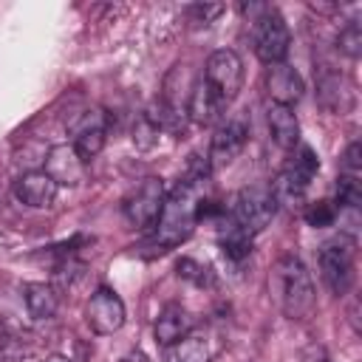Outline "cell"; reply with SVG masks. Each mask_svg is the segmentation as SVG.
<instances>
[{
    "label": "cell",
    "mask_w": 362,
    "mask_h": 362,
    "mask_svg": "<svg viewBox=\"0 0 362 362\" xmlns=\"http://www.w3.org/2000/svg\"><path fill=\"white\" fill-rule=\"evenodd\" d=\"M266 124H269V133H272V139H274L277 147H283V150H294V147L300 144V122H297L294 107L269 102Z\"/></svg>",
    "instance_id": "16"
},
{
    "label": "cell",
    "mask_w": 362,
    "mask_h": 362,
    "mask_svg": "<svg viewBox=\"0 0 362 362\" xmlns=\"http://www.w3.org/2000/svg\"><path fill=\"white\" fill-rule=\"evenodd\" d=\"M286 167H288L291 173H297L300 178L311 181V178L317 175V170H320V158H317V153H314L308 144H297V147L291 150Z\"/></svg>",
    "instance_id": "22"
},
{
    "label": "cell",
    "mask_w": 362,
    "mask_h": 362,
    "mask_svg": "<svg viewBox=\"0 0 362 362\" xmlns=\"http://www.w3.org/2000/svg\"><path fill=\"white\" fill-rule=\"evenodd\" d=\"M274 288L277 303L288 320H308L317 308V294L308 269L300 257H280L274 266Z\"/></svg>",
    "instance_id": "2"
},
{
    "label": "cell",
    "mask_w": 362,
    "mask_h": 362,
    "mask_svg": "<svg viewBox=\"0 0 362 362\" xmlns=\"http://www.w3.org/2000/svg\"><path fill=\"white\" fill-rule=\"evenodd\" d=\"M362 204V189H359V175H342L337 181V206L356 209Z\"/></svg>",
    "instance_id": "23"
},
{
    "label": "cell",
    "mask_w": 362,
    "mask_h": 362,
    "mask_svg": "<svg viewBox=\"0 0 362 362\" xmlns=\"http://www.w3.org/2000/svg\"><path fill=\"white\" fill-rule=\"evenodd\" d=\"M218 14H223V6H189V17H195V23H212Z\"/></svg>",
    "instance_id": "28"
},
{
    "label": "cell",
    "mask_w": 362,
    "mask_h": 362,
    "mask_svg": "<svg viewBox=\"0 0 362 362\" xmlns=\"http://www.w3.org/2000/svg\"><path fill=\"white\" fill-rule=\"evenodd\" d=\"M45 362H71V359H68L65 354H51V356H48Z\"/></svg>",
    "instance_id": "30"
},
{
    "label": "cell",
    "mask_w": 362,
    "mask_h": 362,
    "mask_svg": "<svg viewBox=\"0 0 362 362\" xmlns=\"http://www.w3.org/2000/svg\"><path fill=\"white\" fill-rule=\"evenodd\" d=\"M161 204H164V184L161 178L150 175L144 178L141 184H136L124 201H122V212H124V221L136 229H150L161 212Z\"/></svg>",
    "instance_id": "6"
},
{
    "label": "cell",
    "mask_w": 362,
    "mask_h": 362,
    "mask_svg": "<svg viewBox=\"0 0 362 362\" xmlns=\"http://www.w3.org/2000/svg\"><path fill=\"white\" fill-rule=\"evenodd\" d=\"M124 303L122 297L107 288V286H99L90 300H88V308H85V320L90 325V331L107 337V334H116L122 325H124Z\"/></svg>",
    "instance_id": "8"
},
{
    "label": "cell",
    "mask_w": 362,
    "mask_h": 362,
    "mask_svg": "<svg viewBox=\"0 0 362 362\" xmlns=\"http://www.w3.org/2000/svg\"><path fill=\"white\" fill-rule=\"evenodd\" d=\"M42 173L57 187H79L88 178V164L79 158V153L71 144H57V147L48 150Z\"/></svg>",
    "instance_id": "10"
},
{
    "label": "cell",
    "mask_w": 362,
    "mask_h": 362,
    "mask_svg": "<svg viewBox=\"0 0 362 362\" xmlns=\"http://www.w3.org/2000/svg\"><path fill=\"white\" fill-rule=\"evenodd\" d=\"M161 362H206V339L198 334H187L173 345H164Z\"/></svg>",
    "instance_id": "21"
},
{
    "label": "cell",
    "mask_w": 362,
    "mask_h": 362,
    "mask_svg": "<svg viewBox=\"0 0 362 362\" xmlns=\"http://www.w3.org/2000/svg\"><path fill=\"white\" fill-rule=\"evenodd\" d=\"M192 325H195V320H192V314L187 311V308H181V305H167L158 317H156V342L158 345H173V342H178L181 337H187V334H192Z\"/></svg>",
    "instance_id": "17"
},
{
    "label": "cell",
    "mask_w": 362,
    "mask_h": 362,
    "mask_svg": "<svg viewBox=\"0 0 362 362\" xmlns=\"http://www.w3.org/2000/svg\"><path fill=\"white\" fill-rule=\"evenodd\" d=\"M252 232H246L235 218L223 221L221 223V232H218V246L221 252L229 257V260H243L252 255Z\"/></svg>",
    "instance_id": "20"
},
{
    "label": "cell",
    "mask_w": 362,
    "mask_h": 362,
    "mask_svg": "<svg viewBox=\"0 0 362 362\" xmlns=\"http://www.w3.org/2000/svg\"><path fill=\"white\" fill-rule=\"evenodd\" d=\"M243 144H246V124H243L240 119L223 122V124L215 130L212 144H209V153H206L209 170H221V167L232 164V161L240 156Z\"/></svg>",
    "instance_id": "11"
},
{
    "label": "cell",
    "mask_w": 362,
    "mask_h": 362,
    "mask_svg": "<svg viewBox=\"0 0 362 362\" xmlns=\"http://www.w3.org/2000/svg\"><path fill=\"white\" fill-rule=\"evenodd\" d=\"M198 206H201V181H178V187L164 195L161 212L153 223V235H150V246L156 252H170L178 243H184L195 223H198Z\"/></svg>",
    "instance_id": "1"
},
{
    "label": "cell",
    "mask_w": 362,
    "mask_h": 362,
    "mask_svg": "<svg viewBox=\"0 0 362 362\" xmlns=\"http://www.w3.org/2000/svg\"><path fill=\"white\" fill-rule=\"evenodd\" d=\"M23 300L34 320H51L59 308V294L51 283H25Z\"/></svg>",
    "instance_id": "19"
},
{
    "label": "cell",
    "mask_w": 362,
    "mask_h": 362,
    "mask_svg": "<svg viewBox=\"0 0 362 362\" xmlns=\"http://www.w3.org/2000/svg\"><path fill=\"white\" fill-rule=\"evenodd\" d=\"M356 240L351 235H337L320 249V274L331 294L342 297L356 277Z\"/></svg>",
    "instance_id": "3"
},
{
    "label": "cell",
    "mask_w": 362,
    "mask_h": 362,
    "mask_svg": "<svg viewBox=\"0 0 362 362\" xmlns=\"http://www.w3.org/2000/svg\"><path fill=\"white\" fill-rule=\"evenodd\" d=\"M359 141H354L342 156V175H359Z\"/></svg>",
    "instance_id": "27"
},
{
    "label": "cell",
    "mask_w": 362,
    "mask_h": 362,
    "mask_svg": "<svg viewBox=\"0 0 362 362\" xmlns=\"http://www.w3.org/2000/svg\"><path fill=\"white\" fill-rule=\"evenodd\" d=\"M223 110H226V102L204 79H198L192 85V93L187 102V119L195 124H215L223 116Z\"/></svg>",
    "instance_id": "15"
},
{
    "label": "cell",
    "mask_w": 362,
    "mask_h": 362,
    "mask_svg": "<svg viewBox=\"0 0 362 362\" xmlns=\"http://www.w3.org/2000/svg\"><path fill=\"white\" fill-rule=\"evenodd\" d=\"M303 218L308 221V226H328L337 218V206L331 201H317L303 209Z\"/></svg>",
    "instance_id": "25"
},
{
    "label": "cell",
    "mask_w": 362,
    "mask_h": 362,
    "mask_svg": "<svg viewBox=\"0 0 362 362\" xmlns=\"http://www.w3.org/2000/svg\"><path fill=\"white\" fill-rule=\"evenodd\" d=\"M57 192H59V187H57L42 170L23 173V175L14 181V198H17L23 206H31V209H48V206L57 201Z\"/></svg>",
    "instance_id": "13"
},
{
    "label": "cell",
    "mask_w": 362,
    "mask_h": 362,
    "mask_svg": "<svg viewBox=\"0 0 362 362\" xmlns=\"http://www.w3.org/2000/svg\"><path fill=\"white\" fill-rule=\"evenodd\" d=\"M317 99H320V105L325 110L345 116L356 105V90H354V82L348 76L334 74V71H325L317 79Z\"/></svg>",
    "instance_id": "12"
},
{
    "label": "cell",
    "mask_w": 362,
    "mask_h": 362,
    "mask_svg": "<svg viewBox=\"0 0 362 362\" xmlns=\"http://www.w3.org/2000/svg\"><path fill=\"white\" fill-rule=\"evenodd\" d=\"M337 48H339L345 57H351V59H356V57L362 54V28H359V23H348V25L337 34Z\"/></svg>",
    "instance_id": "24"
},
{
    "label": "cell",
    "mask_w": 362,
    "mask_h": 362,
    "mask_svg": "<svg viewBox=\"0 0 362 362\" xmlns=\"http://www.w3.org/2000/svg\"><path fill=\"white\" fill-rule=\"evenodd\" d=\"M119 362H147V356H144L141 351H133V354H127V356L119 359Z\"/></svg>",
    "instance_id": "29"
},
{
    "label": "cell",
    "mask_w": 362,
    "mask_h": 362,
    "mask_svg": "<svg viewBox=\"0 0 362 362\" xmlns=\"http://www.w3.org/2000/svg\"><path fill=\"white\" fill-rule=\"evenodd\" d=\"M266 90H269V99L274 105H288L291 107L294 102L303 99L305 85H303V76L291 65L277 62V65H269V71H266Z\"/></svg>",
    "instance_id": "14"
},
{
    "label": "cell",
    "mask_w": 362,
    "mask_h": 362,
    "mask_svg": "<svg viewBox=\"0 0 362 362\" xmlns=\"http://www.w3.org/2000/svg\"><path fill=\"white\" fill-rule=\"evenodd\" d=\"M305 189H308V181L300 178L297 173H291L288 167H283V170L274 175L272 187H269L274 204H277V206H286V209H297V206H303V201H305Z\"/></svg>",
    "instance_id": "18"
},
{
    "label": "cell",
    "mask_w": 362,
    "mask_h": 362,
    "mask_svg": "<svg viewBox=\"0 0 362 362\" xmlns=\"http://www.w3.org/2000/svg\"><path fill=\"white\" fill-rule=\"evenodd\" d=\"M201 79L229 105L243 88V59L232 48H218L209 54Z\"/></svg>",
    "instance_id": "5"
},
{
    "label": "cell",
    "mask_w": 362,
    "mask_h": 362,
    "mask_svg": "<svg viewBox=\"0 0 362 362\" xmlns=\"http://www.w3.org/2000/svg\"><path fill=\"white\" fill-rule=\"evenodd\" d=\"M105 136H107V116L99 107L85 110L74 127H71V147L79 153V158L88 164L90 158H96L105 147Z\"/></svg>",
    "instance_id": "9"
},
{
    "label": "cell",
    "mask_w": 362,
    "mask_h": 362,
    "mask_svg": "<svg viewBox=\"0 0 362 362\" xmlns=\"http://www.w3.org/2000/svg\"><path fill=\"white\" fill-rule=\"evenodd\" d=\"M277 212V204L269 192V187H246L238 192L235 206H232V218L246 229V232H260L272 223Z\"/></svg>",
    "instance_id": "7"
},
{
    "label": "cell",
    "mask_w": 362,
    "mask_h": 362,
    "mask_svg": "<svg viewBox=\"0 0 362 362\" xmlns=\"http://www.w3.org/2000/svg\"><path fill=\"white\" fill-rule=\"evenodd\" d=\"M25 342L11 334H0V362H23L25 359Z\"/></svg>",
    "instance_id": "26"
},
{
    "label": "cell",
    "mask_w": 362,
    "mask_h": 362,
    "mask_svg": "<svg viewBox=\"0 0 362 362\" xmlns=\"http://www.w3.org/2000/svg\"><path fill=\"white\" fill-rule=\"evenodd\" d=\"M252 42H255V54L263 65H277L286 59L288 45H291V34H288V25L277 8H269V6L257 8L255 25H252Z\"/></svg>",
    "instance_id": "4"
}]
</instances>
